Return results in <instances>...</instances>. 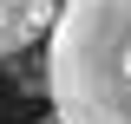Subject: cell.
I'll list each match as a JSON object with an SVG mask.
<instances>
[{"label": "cell", "mask_w": 131, "mask_h": 124, "mask_svg": "<svg viewBox=\"0 0 131 124\" xmlns=\"http://www.w3.org/2000/svg\"><path fill=\"white\" fill-rule=\"evenodd\" d=\"M46 98L52 124H131V0H59Z\"/></svg>", "instance_id": "6da1fadb"}, {"label": "cell", "mask_w": 131, "mask_h": 124, "mask_svg": "<svg viewBox=\"0 0 131 124\" xmlns=\"http://www.w3.org/2000/svg\"><path fill=\"white\" fill-rule=\"evenodd\" d=\"M52 13H59V0H0V26H20L33 39L52 26Z\"/></svg>", "instance_id": "7a4b0ae2"}, {"label": "cell", "mask_w": 131, "mask_h": 124, "mask_svg": "<svg viewBox=\"0 0 131 124\" xmlns=\"http://www.w3.org/2000/svg\"><path fill=\"white\" fill-rule=\"evenodd\" d=\"M20 46H33V33H20V26H0V59H13Z\"/></svg>", "instance_id": "3957f363"}]
</instances>
